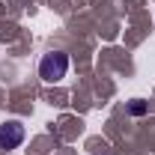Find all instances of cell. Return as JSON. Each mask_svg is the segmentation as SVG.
Segmentation results:
<instances>
[{"mask_svg":"<svg viewBox=\"0 0 155 155\" xmlns=\"http://www.w3.org/2000/svg\"><path fill=\"white\" fill-rule=\"evenodd\" d=\"M66 72H69V54H63V51L45 54V57L39 60V78H42V81H48V84L63 81Z\"/></svg>","mask_w":155,"mask_h":155,"instance_id":"1","label":"cell"},{"mask_svg":"<svg viewBox=\"0 0 155 155\" xmlns=\"http://www.w3.org/2000/svg\"><path fill=\"white\" fill-rule=\"evenodd\" d=\"M21 143H24V125H21L18 119H9V122H3L0 125V149H18Z\"/></svg>","mask_w":155,"mask_h":155,"instance_id":"2","label":"cell"},{"mask_svg":"<svg viewBox=\"0 0 155 155\" xmlns=\"http://www.w3.org/2000/svg\"><path fill=\"white\" fill-rule=\"evenodd\" d=\"M128 110H131V114H134V116H140V114H146V104H143L140 98H134V101L128 104Z\"/></svg>","mask_w":155,"mask_h":155,"instance_id":"3","label":"cell"}]
</instances>
